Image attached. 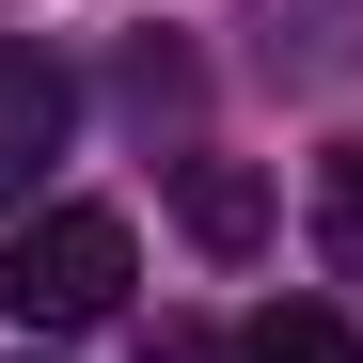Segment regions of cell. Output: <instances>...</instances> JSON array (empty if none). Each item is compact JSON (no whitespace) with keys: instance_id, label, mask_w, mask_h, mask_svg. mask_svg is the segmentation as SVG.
Instances as JSON below:
<instances>
[{"instance_id":"cell-1","label":"cell","mask_w":363,"mask_h":363,"mask_svg":"<svg viewBox=\"0 0 363 363\" xmlns=\"http://www.w3.org/2000/svg\"><path fill=\"white\" fill-rule=\"evenodd\" d=\"M127 269H143V237L111 206H32L16 253H0V316L16 332H95L111 300H127Z\"/></svg>"},{"instance_id":"cell-2","label":"cell","mask_w":363,"mask_h":363,"mask_svg":"<svg viewBox=\"0 0 363 363\" xmlns=\"http://www.w3.org/2000/svg\"><path fill=\"white\" fill-rule=\"evenodd\" d=\"M64 127H79V95H64V64L0 32V206H32V174L64 158Z\"/></svg>"},{"instance_id":"cell-3","label":"cell","mask_w":363,"mask_h":363,"mask_svg":"<svg viewBox=\"0 0 363 363\" xmlns=\"http://www.w3.org/2000/svg\"><path fill=\"white\" fill-rule=\"evenodd\" d=\"M174 221H190L206 253H253V237H269V190L237 158H190V174H174Z\"/></svg>"},{"instance_id":"cell-4","label":"cell","mask_w":363,"mask_h":363,"mask_svg":"<svg viewBox=\"0 0 363 363\" xmlns=\"http://www.w3.org/2000/svg\"><path fill=\"white\" fill-rule=\"evenodd\" d=\"M237 363H363V347H347V332L316 316V300H269V316L237 332Z\"/></svg>"},{"instance_id":"cell-5","label":"cell","mask_w":363,"mask_h":363,"mask_svg":"<svg viewBox=\"0 0 363 363\" xmlns=\"http://www.w3.org/2000/svg\"><path fill=\"white\" fill-rule=\"evenodd\" d=\"M316 253L363 284V143H332V174H316Z\"/></svg>"}]
</instances>
